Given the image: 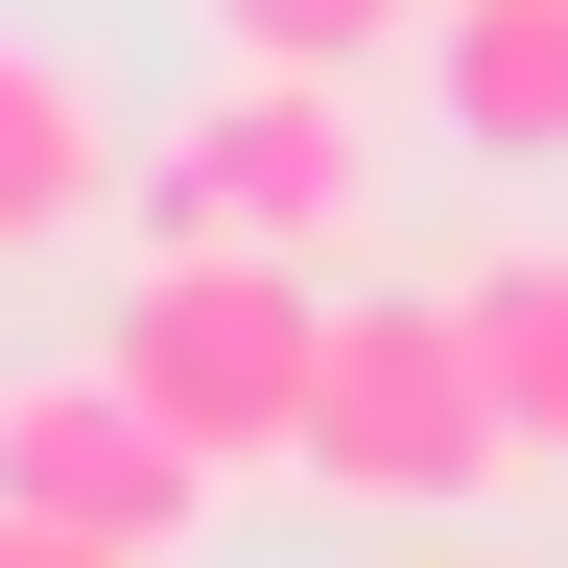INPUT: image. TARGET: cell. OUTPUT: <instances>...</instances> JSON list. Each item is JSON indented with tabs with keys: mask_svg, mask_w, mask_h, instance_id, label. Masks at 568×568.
I'll return each instance as SVG.
<instances>
[{
	"mask_svg": "<svg viewBox=\"0 0 568 568\" xmlns=\"http://www.w3.org/2000/svg\"><path fill=\"white\" fill-rule=\"evenodd\" d=\"M450 308H474V355H497V426H521V474H568V237L474 261Z\"/></svg>",
	"mask_w": 568,
	"mask_h": 568,
	"instance_id": "7",
	"label": "cell"
},
{
	"mask_svg": "<svg viewBox=\"0 0 568 568\" xmlns=\"http://www.w3.org/2000/svg\"><path fill=\"white\" fill-rule=\"evenodd\" d=\"M0 568H142V545H95V521H24V497H0Z\"/></svg>",
	"mask_w": 568,
	"mask_h": 568,
	"instance_id": "9",
	"label": "cell"
},
{
	"mask_svg": "<svg viewBox=\"0 0 568 568\" xmlns=\"http://www.w3.org/2000/svg\"><path fill=\"white\" fill-rule=\"evenodd\" d=\"M0 497H24V521H95V545L166 568V545L213 521V450L119 379V355H24V379H0Z\"/></svg>",
	"mask_w": 568,
	"mask_h": 568,
	"instance_id": "4",
	"label": "cell"
},
{
	"mask_svg": "<svg viewBox=\"0 0 568 568\" xmlns=\"http://www.w3.org/2000/svg\"><path fill=\"white\" fill-rule=\"evenodd\" d=\"M190 24H213V48H261V71H403L450 0H190Z\"/></svg>",
	"mask_w": 568,
	"mask_h": 568,
	"instance_id": "8",
	"label": "cell"
},
{
	"mask_svg": "<svg viewBox=\"0 0 568 568\" xmlns=\"http://www.w3.org/2000/svg\"><path fill=\"white\" fill-rule=\"evenodd\" d=\"M426 568H497V545H426Z\"/></svg>",
	"mask_w": 568,
	"mask_h": 568,
	"instance_id": "10",
	"label": "cell"
},
{
	"mask_svg": "<svg viewBox=\"0 0 568 568\" xmlns=\"http://www.w3.org/2000/svg\"><path fill=\"white\" fill-rule=\"evenodd\" d=\"M521 474V426H497V355L450 284H379V308H332V379H308V497L355 521H474V497Z\"/></svg>",
	"mask_w": 568,
	"mask_h": 568,
	"instance_id": "2",
	"label": "cell"
},
{
	"mask_svg": "<svg viewBox=\"0 0 568 568\" xmlns=\"http://www.w3.org/2000/svg\"><path fill=\"white\" fill-rule=\"evenodd\" d=\"M379 71H261V48H213V95L142 142V237L166 261H332L355 213H379Z\"/></svg>",
	"mask_w": 568,
	"mask_h": 568,
	"instance_id": "1",
	"label": "cell"
},
{
	"mask_svg": "<svg viewBox=\"0 0 568 568\" xmlns=\"http://www.w3.org/2000/svg\"><path fill=\"white\" fill-rule=\"evenodd\" d=\"M426 119L474 166H568V0H450L426 24Z\"/></svg>",
	"mask_w": 568,
	"mask_h": 568,
	"instance_id": "6",
	"label": "cell"
},
{
	"mask_svg": "<svg viewBox=\"0 0 568 568\" xmlns=\"http://www.w3.org/2000/svg\"><path fill=\"white\" fill-rule=\"evenodd\" d=\"M95 213H142V142H119V95H95L71 48H24V24H0V261L95 237Z\"/></svg>",
	"mask_w": 568,
	"mask_h": 568,
	"instance_id": "5",
	"label": "cell"
},
{
	"mask_svg": "<svg viewBox=\"0 0 568 568\" xmlns=\"http://www.w3.org/2000/svg\"><path fill=\"white\" fill-rule=\"evenodd\" d=\"M119 379L213 450V497H261V474H308V379H332V308H308V261H166L142 237V284H119Z\"/></svg>",
	"mask_w": 568,
	"mask_h": 568,
	"instance_id": "3",
	"label": "cell"
}]
</instances>
